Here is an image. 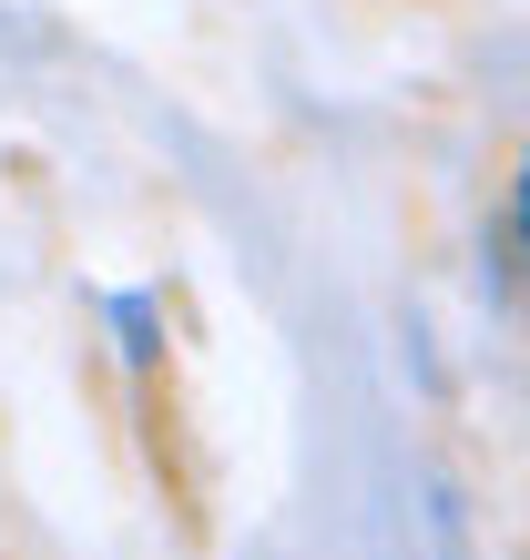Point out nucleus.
Returning <instances> with one entry per match:
<instances>
[{"instance_id": "1", "label": "nucleus", "mask_w": 530, "mask_h": 560, "mask_svg": "<svg viewBox=\"0 0 530 560\" xmlns=\"http://www.w3.org/2000/svg\"><path fill=\"white\" fill-rule=\"evenodd\" d=\"M510 235H520V266H530V163H520V194H510Z\"/></svg>"}]
</instances>
